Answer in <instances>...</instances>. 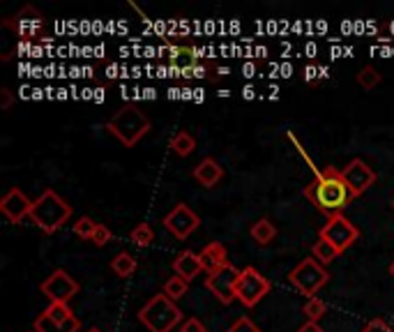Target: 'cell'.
<instances>
[{
	"label": "cell",
	"instance_id": "cell-12",
	"mask_svg": "<svg viewBox=\"0 0 394 332\" xmlns=\"http://www.w3.org/2000/svg\"><path fill=\"white\" fill-rule=\"evenodd\" d=\"M30 210H33V201L16 187L7 192L3 201H0V212H3L12 224H19L26 217H30Z\"/></svg>",
	"mask_w": 394,
	"mask_h": 332
},
{
	"label": "cell",
	"instance_id": "cell-3",
	"mask_svg": "<svg viewBox=\"0 0 394 332\" xmlns=\"http://www.w3.org/2000/svg\"><path fill=\"white\" fill-rule=\"evenodd\" d=\"M139 321L150 332H171L182 321V311L169 295H152L139 309Z\"/></svg>",
	"mask_w": 394,
	"mask_h": 332
},
{
	"label": "cell",
	"instance_id": "cell-27",
	"mask_svg": "<svg viewBox=\"0 0 394 332\" xmlns=\"http://www.w3.org/2000/svg\"><path fill=\"white\" fill-rule=\"evenodd\" d=\"M228 332H261V328L256 326L249 316H240L231 328H228Z\"/></svg>",
	"mask_w": 394,
	"mask_h": 332
},
{
	"label": "cell",
	"instance_id": "cell-32",
	"mask_svg": "<svg viewBox=\"0 0 394 332\" xmlns=\"http://www.w3.org/2000/svg\"><path fill=\"white\" fill-rule=\"evenodd\" d=\"M0 92H3V109H7V106H10V101H12V97H10V90L3 88Z\"/></svg>",
	"mask_w": 394,
	"mask_h": 332
},
{
	"label": "cell",
	"instance_id": "cell-33",
	"mask_svg": "<svg viewBox=\"0 0 394 332\" xmlns=\"http://www.w3.org/2000/svg\"><path fill=\"white\" fill-rule=\"evenodd\" d=\"M191 77L203 79V77H206V67H191Z\"/></svg>",
	"mask_w": 394,
	"mask_h": 332
},
{
	"label": "cell",
	"instance_id": "cell-30",
	"mask_svg": "<svg viewBox=\"0 0 394 332\" xmlns=\"http://www.w3.org/2000/svg\"><path fill=\"white\" fill-rule=\"evenodd\" d=\"M360 332H394V330H392L383 319H373V321L366 323V326H364Z\"/></svg>",
	"mask_w": 394,
	"mask_h": 332
},
{
	"label": "cell",
	"instance_id": "cell-2",
	"mask_svg": "<svg viewBox=\"0 0 394 332\" xmlns=\"http://www.w3.org/2000/svg\"><path fill=\"white\" fill-rule=\"evenodd\" d=\"M69 217H72L69 203L53 189L42 192V197L38 201H33L30 219L44 231V233H56Z\"/></svg>",
	"mask_w": 394,
	"mask_h": 332
},
{
	"label": "cell",
	"instance_id": "cell-18",
	"mask_svg": "<svg viewBox=\"0 0 394 332\" xmlns=\"http://www.w3.org/2000/svg\"><path fill=\"white\" fill-rule=\"evenodd\" d=\"M169 148H171V150L176 153L178 157H189L191 153H194L196 141H194V136H191V134H187V132H178L176 136L171 138Z\"/></svg>",
	"mask_w": 394,
	"mask_h": 332
},
{
	"label": "cell",
	"instance_id": "cell-21",
	"mask_svg": "<svg viewBox=\"0 0 394 332\" xmlns=\"http://www.w3.org/2000/svg\"><path fill=\"white\" fill-rule=\"evenodd\" d=\"M187 289H189L187 280H182V277H171V280L164 284V295H169V298L176 302L187 293Z\"/></svg>",
	"mask_w": 394,
	"mask_h": 332
},
{
	"label": "cell",
	"instance_id": "cell-29",
	"mask_svg": "<svg viewBox=\"0 0 394 332\" xmlns=\"http://www.w3.org/2000/svg\"><path fill=\"white\" fill-rule=\"evenodd\" d=\"M180 332H206V326L196 316H191L180 323Z\"/></svg>",
	"mask_w": 394,
	"mask_h": 332
},
{
	"label": "cell",
	"instance_id": "cell-28",
	"mask_svg": "<svg viewBox=\"0 0 394 332\" xmlns=\"http://www.w3.org/2000/svg\"><path fill=\"white\" fill-rule=\"evenodd\" d=\"M108 240H111V228L108 226H104V224H97V228H95V233H93V243L97 245V247H104Z\"/></svg>",
	"mask_w": 394,
	"mask_h": 332
},
{
	"label": "cell",
	"instance_id": "cell-13",
	"mask_svg": "<svg viewBox=\"0 0 394 332\" xmlns=\"http://www.w3.org/2000/svg\"><path fill=\"white\" fill-rule=\"evenodd\" d=\"M194 178L198 184H203V187H215V184L224 178V169L217 160H213V157H206L203 162L196 164Z\"/></svg>",
	"mask_w": 394,
	"mask_h": 332
},
{
	"label": "cell",
	"instance_id": "cell-10",
	"mask_svg": "<svg viewBox=\"0 0 394 332\" xmlns=\"http://www.w3.org/2000/svg\"><path fill=\"white\" fill-rule=\"evenodd\" d=\"M42 293L47 295L51 302H69L79 293V282L69 277L65 270L51 272L47 280L42 282Z\"/></svg>",
	"mask_w": 394,
	"mask_h": 332
},
{
	"label": "cell",
	"instance_id": "cell-17",
	"mask_svg": "<svg viewBox=\"0 0 394 332\" xmlns=\"http://www.w3.org/2000/svg\"><path fill=\"white\" fill-rule=\"evenodd\" d=\"M274 236H277V228H274V224L270 219H259L256 224L252 226V238L256 240L259 245H268L274 240Z\"/></svg>",
	"mask_w": 394,
	"mask_h": 332
},
{
	"label": "cell",
	"instance_id": "cell-36",
	"mask_svg": "<svg viewBox=\"0 0 394 332\" xmlns=\"http://www.w3.org/2000/svg\"><path fill=\"white\" fill-rule=\"evenodd\" d=\"M390 275H392V277H394V263H392V265H390Z\"/></svg>",
	"mask_w": 394,
	"mask_h": 332
},
{
	"label": "cell",
	"instance_id": "cell-9",
	"mask_svg": "<svg viewBox=\"0 0 394 332\" xmlns=\"http://www.w3.org/2000/svg\"><path fill=\"white\" fill-rule=\"evenodd\" d=\"M198 224H201L198 215L189 206H185V203H178V206L164 217V228L171 231L178 240H187L198 228Z\"/></svg>",
	"mask_w": 394,
	"mask_h": 332
},
{
	"label": "cell",
	"instance_id": "cell-25",
	"mask_svg": "<svg viewBox=\"0 0 394 332\" xmlns=\"http://www.w3.org/2000/svg\"><path fill=\"white\" fill-rule=\"evenodd\" d=\"M357 83L364 88V90H373L376 86L381 83V74L378 70H373V67H364L360 74H357Z\"/></svg>",
	"mask_w": 394,
	"mask_h": 332
},
{
	"label": "cell",
	"instance_id": "cell-1",
	"mask_svg": "<svg viewBox=\"0 0 394 332\" xmlns=\"http://www.w3.org/2000/svg\"><path fill=\"white\" fill-rule=\"evenodd\" d=\"M314 175H316V180L307 184L302 194H305L320 212H325L330 217L339 215V212L348 206V201L353 199L346 180L342 178V171H337L334 166H327L323 171L316 169Z\"/></svg>",
	"mask_w": 394,
	"mask_h": 332
},
{
	"label": "cell",
	"instance_id": "cell-7",
	"mask_svg": "<svg viewBox=\"0 0 394 332\" xmlns=\"http://www.w3.org/2000/svg\"><path fill=\"white\" fill-rule=\"evenodd\" d=\"M318 238H323L327 240L330 245H332L339 254H344L348 247H351L357 238H360V231L355 228L353 221H348L342 212L339 215H332L327 219V224L320 228V236Z\"/></svg>",
	"mask_w": 394,
	"mask_h": 332
},
{
	"label": "cell",
	"instance_id": "cell-8",
	"mask_svg": "<svg viewBox=\"0 0 394 332\" xmlns=\"http://www.w3.org/2000/svg\"><path fill=\"white\" fill-rule=\"evenodd\" d=\"M240 272L242 270H237L233 263H226L224 267H219V270L206 277V289L222 304H231L235 300V286L237 280H240Z\"/></svg>",
	"mask_w": 394,
	"mask_h": 332
},
{
	"label": "cell",
	"instance_id": "cell-15",
	"mask_svg": "<svg viewBox=\"0 0 394 332\" xmlns=\"http://www.w3.org/2000/svg\"><path fill=\"white\" fill-rule=\"evenodd\" d=\"M201 263H203V270L208 275L219 270V267H224L228 263L226 247L222 243H210V245H206L203 252H201Z\"/></svg>",
	"mask_w": 394,
	"mask_h": 332
},
{
	"label": "cell",
	"instance_id": "cell-22",
	"mask_svg": "<svg viewBox=\"0 0 394 332\" xmlns=\"http://www.w3.org/2000/svg\"><path fill=\"white\" fill-rule=\"evenodd\" d=\"M325 309H327V304L320 300V298H309L305 302V307H302V314H305L309 321H316L318 323L320 319H323Z\"/></svg>",
	"mask_w": 394,
	"mask_h": 332
},
{
	"label": "cell",
	"instance_id": "cell-6",
	"mask_svg": "<svg viewBox=\"0 0 394 332\" xmlns=\"http://www.w3.org/2000/svg\"><path fill=\"white\" fill-rule=\"evenodd\" d=\"M270 280L263 277L254 265H247L240 272V280L235 286V300H240L244 307H256L270 291Z\"/></svg>",
	"mask_w": 394,
	"mask_h": 332
},
{
	"label": "cell",
	"instance_id": "cell-14",
	"mask_svg": "<svg viewBox=\"0 0 394 332\" xmlns=\"http://www.w3.org/2000/svg\"><path fill=\"white\" fill-rule=\"evenodd\" d=\"M173 270H176L178 277H182V280L191 282L194 277L203 270V263H201V254L196 252H182L176 256V261H173Z\"/></svg>",
	"mask_w": 394,
	"mask_h": 332
},
{
	"label": "cell",
	"instance_id": "cell-31",
	"mask_svg": "<svg viewBox=\"0 0 394 332\" xmlns=\"http://www.w3.org/2000/svg\"><path fill=\"white\" fill-rule=\"evenodd\" d=\"M298 332H325V330L320 328V323H316V321H307L305 326H300Z\"/></svg>",
	"mask_w": 394,
	"mask_h": 332
},
{
	"label": "cell",
	"instance_id": "cell-4",
	"mask_svg": "<svg viewBox=\"0 0 394 332\" xmlns=\"http://www.w3.org/2000/svg\"><path fill=\"white\" fill-rule=\"evenodd\" d=\"M106 129L113 136H118V141L127 148H134L141 138L150 132V120L145 118L136 106H125L106 123Z\"/></svg>",
	"mask_w": 394,
	"mask_h": 332
},
{
	"label": "cell",
	"instance_id": "cell-11",
	"mask_svg": "<svg viewBox=\"0 0 394 332\" xmlns=\"http://www.w3.org/2000/svg\"><path fill=\"white\" fill-rule=\"evenodd\" d=\"M342 178L346 180L348 189H351L353 199L362 197V194L376 182V173L371 171V166H366L362 160H351V164L342 171Z\"/></svg>",
	"mask_w": 394,
	"mask_h": 332
},
{
	"label": "cell",
	"instance_id": "cell-24",
	"mask_svg": "<svg viewBox=\"0 0 394 332\" xmlns=\"http://www.w3.org/2000/svg\"><path fill=\"white\" fill-rule=\"evenodd\" d=\"M132 240H134V245H139V247H148L152 240H154V231L150 224H139V226H134L132 231Z\"/></svg>",
	"mask_w": 394,
	"mask_h": 332
},
{
	"label": "cell",
	"instance_id": "cell-5",
	"mask_svg": "<svg viewBox=\"0 0 394 332\" xmlns=\"http://www.w3.org/2000/svg\"><path fill=\"white\" fill-rule=\"evenodd\" d=\"M288 280L302 295H307V300H309V298H316V293L327 284L330 275L316 258H305V261H300L293 267Z\"/></svg>",
	"mask_w": 394,
	"mask_h": 332
},
{
	"label": "cell",
	"instance_id": "cell-20",
	"mask_svg": "<svg viewBox=\"0 0 394 332\" xmlns=\"http://www.w3.org/2000/svg\"><path fill=\"white\" fill-rule=\"evenodd\" d=\"M311 254H314V258L320 263V265H327V263H332L334 258L339 256V252L327 243V240H323V238H318L316 243H314V247H311Z\"/></svg>",
	"mask_w": 394,
	"mask_h": 332
},
{
	"label": "cell",
	"instance_id": "cell-26",
	"mask_svg": "<svg viewBox=\"0 0 394 332\" xmlns=\"http://www.w3.org/2000/svg\"><path fill=\"white\" fill-rule=\"evenodd\" d=\"M95 228H97V221H93L90 217H81L79 221H74V233L84 240H93Z\"/></svg>",
	"mask_w": 394,
	"mask_h": 332
},
{
	"label": "cell",
	"instance_id": "cell-19",
	"mask_svg": "<svg viewBox=\"0 0 394 332\" xmlns=\"http://www.w3.org/2000/svg\"><path fill=\"white\" fill-rule=\"evenodd\" d=\"M111 270L118 275V277H130L134 275L136 270V258L132 254H127V252H120V254H116L113 256V261H111Z\"/></svg>",
	"mask_w": 394,
	"mask_h": 332
},
{
	"label": "cell",
	"instance_id": "cell-16",
	"mask_svg": "<svg viewBox=\"0 0 394 332\" xmlns=\"http://www.w3.org/2000/svg\"><path fill=\"white\" fill-rule=\"evenodd\" d=\"M35 330L38 332H77L81 328V321L74 316V319H69L67 323H56L47 311H42L38 319H35Z\"/></svg>",
	"mask_w": 394,
	"mask_h": 332
},
{
	"label": "cell",
	"instance_id": "cell-23",
	"mask_svg": "<svg viewBox=\"0 0 394 332\" xmlns=\"http://www.w3.org/2000/svg\"><path fill=\"white\" fill-rule=\"evenodd\" d=\"M44 311H47L56 323H67L69 319H74V314H72V309L67 307L65 302H51Z\"/></svg>",
	"mask_w": 394,
	"mask_h": 332
},
{
	"label": "cell",
	"instance_id": "cell-34",
	"mask_svg": "<svg viewBox=\"0 0 394 332\" xmlns=\"http://www.w3.org/2000/svg\"><path fill=\"white\" fill-rule=\"evenodd\" d=\"M244 97L252 99V97H254V90H252V88H244Z\"/></svg>",
	"mask_w": 394,
	"mask_h": 332
},
{
	"label": "cell",
	"instance_id": "cell-35",
	"mask_svg": "<svg viewBox=\"0 0 394 332\" xmlns=\"http://www.w3.org/2000/svg\"><path fill=\"white\" fill-rule=\"evenodd\" d=\"M88 332H102V330H99V328H90Z\"/></svg>",
	"mask_w": 394,
	"mask_h": 332
}]
</instances>
